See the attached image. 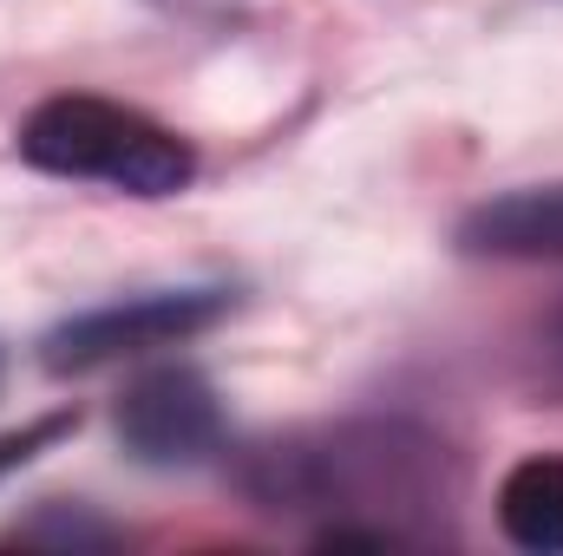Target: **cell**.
I'll return each mask as SVG.
<instances>
[{
  "mask_svg": "<svg viewBox=\"0 0 563 556\" xmlns=\"http://www.w3.org/2000/svg\"><path fill=\"white\" fill-rule=\"evenodd\" d=\"M558 354H563V321H558Z\"/></svg>",
  "mask_w": 563,
  "mask_h": 556,
  "instance_id": "52a82bcc",
  "label": "cell"
},
{
  "mask_svg": "<svg viewBox=\"0 0 563 556\" xmlns=\"http://www.w3.org/2000/svg\"><path fill=\"white\" fill-rule=\"evenodd\" d=\"M230 294L223 288H177V294H132V301H112V308H92V314H73L66 327L46 334L40 360L53 374H92L106 360H132L151 347H177L190 334H203L210 321H223Z\"/></svg>",
  "mask_w": 563,
  "mask_h": 556,
  "instance_id": "7a4b0ae2",
  "label": "cell"
},
{
  "mask_svg": "<svg viewBox=\"0 0 563 556\" xmlns=\"http://www.w3.org/2000/svg\"><path fill=\"white\" fill-rule=\"evenodd\" d=\"M20 157L46 177H79V184H112L125 197H177L197 177L190 144L170 125L144 119L132 105L66 92L26 112L20 125Z\"/></svg>",
  "mask_w": 563,
  "mask_h": 556,
  "instance_id": "6da1fadb",
  "label": "cell"
},
{
  "mask_svg": "<svg viewBox=\"0 0 563 556\" xmlns=\"http://www.w3.org/2000/svg\"><path fill=\"white\" fill-rule=\"evenodd\" d=\"M119 438L139 465H197L223 445L217 387L197 367H157L119 400Z\"/></svg>",
  "mask_w": 563,
  "mask_h": 556,
  "instance_id": "3957f363",
  "label": "cell"
},
{
  "mask_svg": "<svg viewBox=\"0 0 563 556\" xmlns=\"http://www.w3.org/2000/svg\"><path fill=\"white\" fill-rule=\"evenodd\" d=\"M459 249L498 256V263H563V184L478 203L459 223Z\"/></svg>",
  "mask_w": 563,
  "mask_h": 556,
  "instance_id": "277c9868",
  "label": "cell"
},
{
  "mask_svg": "<svg viewBox=\"0 0 563 556\" xmlns=\"http://www.w3.org/2000/svg\"><path fill=\"white\" fill-rule=\"evenodd\" d=\"M498 524L518 551H563V452H531L498 485Z\"/></svg>",
  "mask_w": 563,
  "mask_h": 556,
  "instance_id": "5b68a950",
  "label": "cell"
},
{
  "mask_svg": "<svg viewBox=\"0 0 563 556\" xmlns=\"http://www.w3.org/2000/svg\"><path fill=\"white\" fill-rule=\"evenodd\" d=\"M73 425H79V413H46V419H33V425H20V432H7V438H0V478L20 471V465H33V458H40L46 445H59Z\"/></svg>",
  "mask_w": 563,
  "mask_h": 556,
  "instance_id": "8992f818",
  "label": "cell"
}]
</instances>
